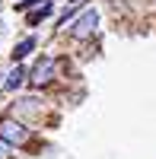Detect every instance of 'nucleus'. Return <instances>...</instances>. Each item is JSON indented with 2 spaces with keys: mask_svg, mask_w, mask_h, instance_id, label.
<instances>
[{
  "mask_svg": "<svg viewBox=\"0 0 156 159\" xmlns=\"http://www.w3.org/2000/svg\"><path fill=\"white\" fill-rule=\"evenodd\" d=\"M0 140L7 143V147H13V143H25L29 140V127H22L19 121H13V118H3V121H0Z\"/></svg>",
  "mask_w": 156,
  "mask_h": 159,
  "instance_id": "nucleus-1",
  "label": "nucleus"
},
{
  "mask_svg": "<svg viewBox=\"0 0 156 159\" xmlns=\"http://www.w3.org/2000/svg\"><path fill=\"white\" fill-rule=\"evenodd\" d=\"M54 73H57V61L54 57H38L32 73H29V80H32V86H45V83L54 80Z\"/></svg>",
  "mask_w": 156,
  "mask_h": 159,
  "instance_id": "nucleus-2",
  "label": "nucleus"
},
{
  "mask_svg": "<svg viewBox=\"0 0 156 159\" xmlns=\"http://www.w3.org/2000/svg\"><path fill=\"white\" fill-rule=\"evenodd\" d=\"M96 25H99V10H83V16H76L73 19V29H70V35L73 38H86V35H93L96 32Z\"/></svg>",
  "mask_w": 156,
  "mask_h": 159,
  "instance_id": "nucleus-3",
  "label": "nucleus"
},
{
  "mask_svg": "<svg viewBox=\"0 0 156 159\" xmlns=\"http://www.w3.org/2000/svg\"><path fill=\"white\" fill-rule=\"evenodd\" d=\"M32 48H35V38H32V35H29V38H22V42L16 45V51H13V61H22Z\"/></svg>",
  "mask_w": 156,
  "mask_h": 159,
  "instance_id": "nucleus-4",
  "label": "nucleus"
},
{
  "mask_svg": "<svg viewBox=\"0 0 156 159\" xmlns=\"http://www.w3.org/2000/svg\"><path fill=\"white\" fill-rule=\"evenodd\" d=\"M38 111V99H22L16 105V115H35Z\"/></svg>",
  "mask_w": 156,
  "mask_h": 159,
  "instance_id": "nucleus-5",
  "label": "nucleus"
},
{
  "mask_svg": "<svg viewBox=\"0 0 156 159\" xmlns=\"http://www.w3.org/2000/svg\"><path fill=\"white\" fill-rule=\"evenodd\" d=\"M22 76H25V70H22V67H16V70H13V73L7 76V83H3V89H16V86L22 83Z\"/></svg>",
  "mask_w": 156,
  "mask_h": 159,
  "instance_id": "nucleus-6",
  "label": "nucleus"
},
{
  "mask_svg": "<svg viewBox=\"0 0 156 159\" xmlns=\"http://www.w3.org/2000/svg\"><path fill=\"white\" fill-rule=\"evenodd\" d=\"M48 13H51V3H48V7H42V10H35V13H32V16H29V25H35L38 19H45V16H48Z\"/></svg>",
  "mask_w": 156,
  "mask_h": 159,
  "instance_id": "nucleus-7",
  "label": "nucleus"
},
{
  "mask_svg": "<svg viewBox=\"0 0 156 159\" xmlns=\"http://www.w3.org/2000/svg\"><path fill=\"white\" fill-rule=\"evenodd\" d=\"M7 156H10V147H7L3 140H0V159H7Z\"/></svg>",
  "mask_w": 156,
  "mask_h": 159,
  "instance_id": "nucleus-8",
  "label": "nucleus"
}]
</instances>
